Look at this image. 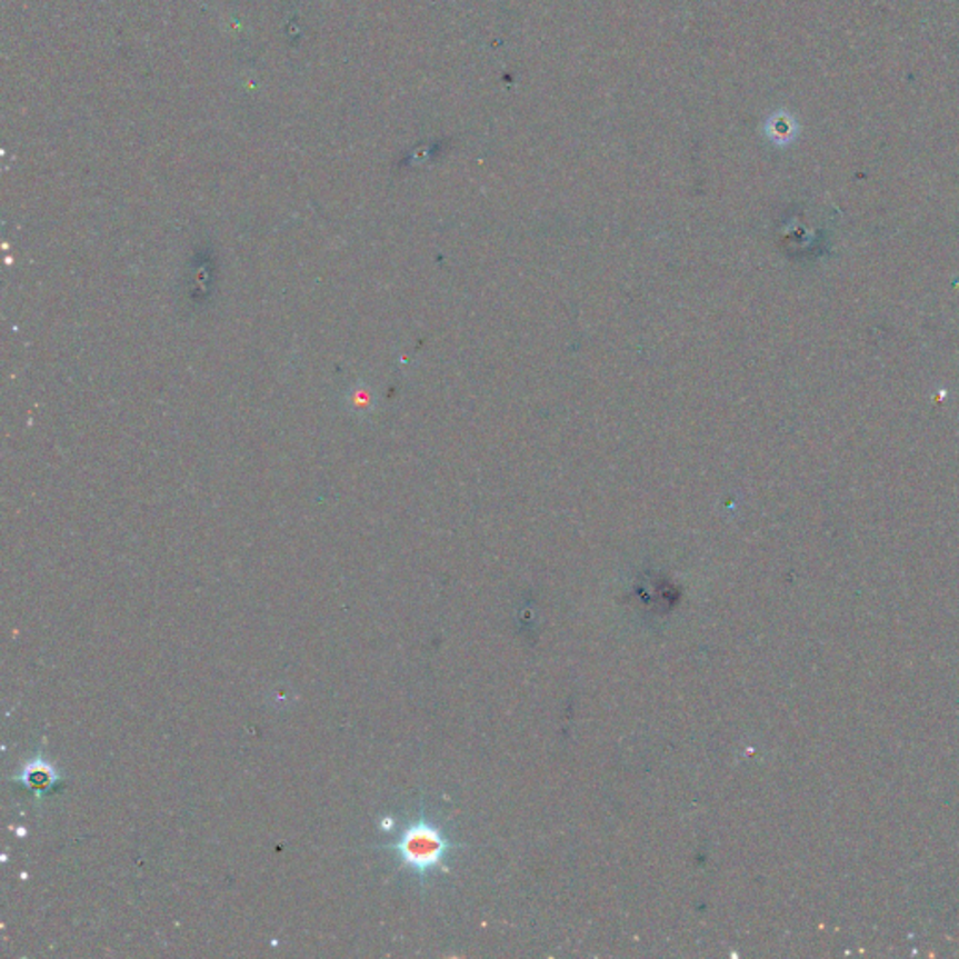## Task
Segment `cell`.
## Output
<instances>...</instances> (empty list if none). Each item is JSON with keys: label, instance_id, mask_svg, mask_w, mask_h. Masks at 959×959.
Listing matches in <instances>:
<instances>
[{"label": "cell", "instance_id": "obj_2", "mask_svg": "<svg viewBox=\"0 0 959 959\" xmlns=\"http://www.w3.org/2000/svg\"><path fill=\"white\" fill-rule=\"evenodd\" d=\"M59 780L57 770L51 765L46 763L42 757H37L30 763L24 765L21 775L16 776V780L13 781H18L21 786L27 787L29 791L37 792V797H43L46 792L51 791L57 786V781Z\"/></svg>", "mask_w": 959, "mask_h": 959}, {"label": "cell", "instance_id": "obj_1", "mask_svg": "<svg viewBox=\"0 0 959 959\" xmlns=\"http://www.w3.org/2000/svg\"><path fill=\"white\" fill-rule=\"evenodd\" d=\"M387 847L396 851L401 868L412 871L423 882L433 871L447 870L450 851L463 846L453 843L447 832L436 822L429 821L422 810L417 821L409 822L406 829L401 830L398 841Z\"/></svg>", "mask_w": 959, "mask_h": 959}]
</instances>
